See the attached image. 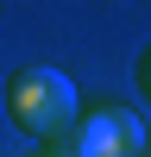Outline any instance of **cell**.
Listing matches in <instances>:
<instances>
[{
	"label": "cell",
	"mask_w": 151,
	"mask_h": 157,
	"mask_svg": "<svg viewBox=\"0 0 151 157\" xmlns=\"http://www.w3.org/2000/svg\"><path fill=\"white\" fill-rule=\"evenodd\" d=\"M132 75H138V94L151 101V50H138V69H132Z\"/></svg>",
	"instance_id": "3957f363"
},
{
	"label": "cell",
	"mask_w": 151,
	"mask_h": 157,
	"mask_svg": "<svg viewBox=\"0 0 151 157\" xmlns=\"http://www.w3.org/2000/svg\"><path fill=\"white\" fill-rule=\"evenodd\" d=\"M69 157H138L145 151V126L132 120L126 107H95L76 120V132L63 138Z\"/></svg>",
	"instance_id": "7a4b0ae2"
},
{
	"label": "cell",
	"mask_w": 151,
	"mask_h": 157,
	"mask_svg": "<svg viewBox=\"0 0 151 157\" xmlns=\"http://www.w3.org/2000/svg\"><path fill=\"white\" fill-rule=\"evenodd\" d=\"M6 120L19 126V132L44 138V145H63V138L76 132V120H82V94H76V82L63 69L32 63V69H19L6 82Z\"/></svg>",
	"instance_id": "6da1fadb"
},
{
	"label": "cell",
	"mask_w": 151,
	"mask_h": 157,
	"mask_svg": "<svg viewBox=\"0 0 151 157\" xmlns=\"http://www.w3.org/2000/svg\"><path fill=\"white\" fill-rule=\"evenodd\" d=\"M32 157H69V151H63V145H57V151H32Z\"/></svg>",
	"instance_id": "277c9868"
}]
</instances>
